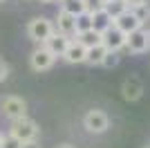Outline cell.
<instances>
[{
  "label": "cell",
  "mask_w": 150,
  "mask_h": 148,
  "mask_svg": "<svg viewBox=\"0 0 150 148\" xmlns=\"http://www.w3.org/2000/svg\"><path fill=\"white\" fill-rule=\"evenodd\" d=\"M23 148H40V144H38V139H34V142H27V144H23Z\"/></svg>",
  "instance_id": "cell-25"
},
{
  "label": "cell",
  "mask_w": 150,
  "mask_h": 148,
  "mask_svg": "<svg viewBox=\"0 0 150 148\" xmlns=\"http://www.w3.org/2000/svg\"><path fill=\"white\" fill-rule=\"evenodd\" d=\"M125 38H128V36L121 34V31L112 25V27L103 34V47H105L108 52H117V54H119V49L125 47Z\"/></svg>",
  "instance_id": "cell-9"
},
{
  "label": "cell",
  "mask_w": 150,
  "mask_h": 148,
  "mask_svg": "<svg viewBox=\"0 0 150 148\" xmlns=\"http://www.w3.org/2000/svg\"><path fill=\"white\" fill-rule=\"evenodd\" d=\"M2 135H5V132H0V144H2Z\"/></svg>",
  "instance_id": "cell-29"
},
{
  "label": "cell",
  "mask_w": 150,
  "mask_h": 148,
  "mask_svg": "<svg viewBox=\"0 0 150 148\" xmlns=\"http://www.w3.org/2000/svg\"><path fill=\"white\" fill-rule=\"evenodd\" d=\"M67 45H69V38H65L63 34L54 31V34H52V36H50V38H47V41L43 43V47L47 49V52H50L52 56H56V58H58V56H63V54H65Z\"/></svg>",
  "instance_id": "cell-10"
},
{
  "label": "cell",
  "mask_w": 150,
  "mask_h": 148,
  "mask_svg": "<svg viewBox=\"0 0 150 148\" xmlns=\"http://www.w3.org/2000/svg\"><path fill=\"white\" fill-rule=\"evenodd\" d=\"M83 128L92 132V135H103L108 128H110V119L103 110L94 108V110H88L83 115Z\"/></svg>",
  "instance_id": "cell-4"
},
{
  "label": "cell",
  "mask_w": 150,
  "mask_h": 148,
  "mask_svg": "<svg viewBox=\"0 0 150 148\" xmlns=\"http://www.w3.org/2000/svg\"><path fill=\"white\" fill-rule=\"evenodd\" d=\"M105 11L112 16V20L117 18V16H121L123 11H128V5L125 2H108L105 5Z\"/></svg>",
  "instance_id": "cell-19"
},
{
  "label": "cell",
  "mask_w": 150,
  "mask_h": 148,
  "mask_svg": "<svg viewBox=\"0 0 150 148\" xmlns=\"http://www.w3.org/2000/svg\"><path fill=\"white\" fill-rule=\"evenodd\" d=\"M85 56H88V49L83 47L79 41H69L63 58H65L67 63H72V65H79V63H85Z\"/></svg>",
  "instance_id": "cell-12"
},
{
  "label": "cell",
  "mask_w": 150,
  "mask_h": 148,
  "mask_svg": "<svg viewBox=\"0 0 150 148\" xmlns=\"http://www.w3.org/2000/svg\"><path fill=\"white\" fill-rule=\"evenodd\" d=\"M52 34H54V23H52L50 18H45V16H36V18H31L29 23H27V36H29L34 43L43 45Z\"/></svg>",
  "instance_id": "cell-3"
},
{
  "label": "cell",
  "mask_w": 150,
  "mask_h": 148,
  "mask_svg": "<svg viewBox=\"0 0 150 148\" xmlns=\"http://www.w3.org/2000/svg\"><path fill=\"white\" fill-rule=\"evenodd\" d=\"M103 65H105V68H117V65H119V54H117V52H108L105 58H103Z\"/></svg>",
  "instance_id": "cell-22"
},
{
  "label": "cell",
  "mask_w": 150,
  "mask_h": 148,
  "mask_svg": "<svg viewBox=\"0 0 150 148\" xmlns=\"http://www.w3.org/2000/svg\"><path fill=\"white\" fill-rule=\"evenodd\" d=\"M130 11L134 14V18L141 23V27H144V23L150 20V5H148V2H146V5H139V7H132Z\"/></svg>",
  "instance_id": "cell-17"
},
{
  "label": "cell",
  "mask_w": 150,
  "mask_h": 148,
  "mask_svg": "<svg viewBox=\"0 0 150 148\" xmlns=\"http://www.w3.org/2000/svg\"><path fill=\"white\" fill-rule=\"evenodd\" d=\"M105 54H108V49L103 47V45L90 47V49H88V56H85V63H90V65H103Z\"/></svg>",
  "instance_id": "cell-15"
},
{
  "label": "cell",
  "mask_w": 150,
  "mask_h": 148,
  "mask_svg": "<svg viewBox=\"0 0 150 148\" xmlns=\"http://www.w3.org/2000/svg\"><path fill=\"white\" fill-rule=\"evenodd\" d=\"M76 41L85 49H90V47H96V45H103V34H99V31H94V29H88V31H83V34H79Z\"/></svg>",
  "instance_id": "cell-14"
},
{
  "label": "cell",
  "mask_w": 150,
  "mask_h": 148,
  "mask_svg": "<svg viewBox=\"0 0 150 148\" xmlns=\"http://www.w3.org/2000/svg\"><path fill=\"white\" fill-rule=\"evenodd\" d=\"M92 16V29L99 31V34H105L110 27H112V16L105 11V9H99V11L90 14Z\"/></svg>",
  "instance_id": "cell-13"
},
{
  "label": "cell",
  "mask_w": 150,
  "mask_h": 148,
  "mask_svg": "<svg viewBox=\"0 0 150 148\" xmlns=\"http://www.w3.org/2000/svg\"><path fill=\"white\" fill-rule=\"evenodd\" d=\"M56 2H63V0H56Z\"/></svg>",
  "instance_id": "cell-32"
},
{
  "label": "cell",
  "mask_w": 150,
  "mask_h": 148,
  "mask_svg": "<svg viewBox=\"0 0 150 148\" xmlns=\"http://www.w3.org/2000/svg\"><path fill=\"white\" fill-rule=\"evenodd\" d=\"M144 148H150V144H148V146H144Z\"/></svg>",
  "instance_id": "cell-30"
},
{
  "label": "cell",
  "mask_w": 150,
  "mask_h": 148,
  "mask_svg": "<svg viewBox=\"0 0 150 148\" xmlns=\"http://www.w3.org/2000/svg\"><path fill=\"white\" fill-rule=\"evenodd\" d=\"M61 9L63 11H67L69 16H81V14H85V5H83V0H63L61 2Z\"/></svg>",
  "instance_id": "cell-16"
},
{
  "label": "cell",
  "mask_w": 150,
  "mask_h": 148,
  "mask_svg": "<svg viewBox=\"0 0 150 148\" xmlns=\"http://www.w3.org/2000/svg\"><path fill=\"white\" fill-rule=\"evenodd\" d=\"M125 5H128V9H132V7H139V5H146L148 0H123Z\"/></svg>",
  "instance_id": "cell-24"
},
{
  "label": "cell",
  "mask_w": 150,
  "mask_h": 148,
  "mask_svg": "<svg viewBox=\"0 0 150 148\" xmlns=\"http://www.w3.org/2000/svg\"><path fill=\"white\" fill-rule=\"evenodd\" d=\"M43 5H52V2H56V0H40Z\"/></svg>",
  "instance_id": "cell-27"
},
{
  "label": "cell",
  "mask_w": 150,
  "mask_h": 148,
  "mask_svg": "<svg viewBox=\"0 0 150 148\" xmlns=\"http://www.w3.org/2000/svg\"><path fill=\"white\" fill-rule=\"evenodd\" d=\"M0 112L9 121L23 119V117H27V101L23 97H16V94H7V97L0 99Z\"/></svg>",
  "instance_id": "cell-2"
},
{
  "label": "cell",
  "mask_w": 150,
  "mask_h": 148,
  "mask_svg": "<svg viewBox=\"0 0 150 148\" xmlns=\"http://www.w3.org/2000/svg\"><path fill=\"white\" fill-rule=\"evenodd\" d=\"M125 49H128L130 54H144V52H148V49H150V36H148V31L141 27V29L128 34V38H125Z\"/></svg>",
  "instance_id": "cell-5"
},
{
  "label": "cell",
  "mask_w": 150,
  "mask_h": 148,
  "mask_svg": "<svg viewBox=\"0 0 150 148\" xmlns=\"http://www.w3.org/2000/svg\"><path fill=\"white\" fill-rule=\"evenodd\" d=\"M56 148H74V146H72V144H58Z\"/></svg>",
  "instance_id": "cell-26"
},
{
  "label": "cell",
  "mask_w": 150,
  "mask_h": 148,
  "mask_svg": "<svg viewBox=\"0 0 150 148\" xmlns=\"http://www.w3.org/2000/svg\"><path fill=\"white\" fill-rule=\"evenodd\" d=\"M38 123L34 121V119L29 117H23V119H16V121H11V126H9V135H13L18 142L27 144V142H34V139H38Z\"/></svg>",
  "instance_id": "cell-1"
},
{
  "label": "cell",
  "mask_w": 150,
  "mask_h": 148,
  "mask_svg": "<svg viewBox=\"0 0 150 148\" xmlns=\"http://www.w3.org/2000/svg\"><path fill=\"white\" fill-rule=\"evenodd\" d=\"M148 36H150V29H148Z\"/></svg>",
  "instance_id": "cell-33"
},
{
  "label": "cell",
  "mask_w": 150,
  "mask_h": 148,
  "mask_svg": "<svg viewBox=\"0 0 150 148\" xmlns=\"http://www.w3.org/2000/svg\"><path fill=\"white\" fill-rule=\"evenodd\" d=\"M7 76H9V65H7L5 61H0V83L7 81Z\"/></svg>",
  "instance_id": "cell-23"
},
{
  "label": "cell",
  "mask_w": 150,
  "mask_h": 148,
  "mask_svg": "<svg viewBox=\"0 0 150 148\" xmlns=\"http://www.w3.org/2000/svg\"><path fill=\"white\" fill-rule=\"evenodd\" d=\"M0 148H23V142H18L13 135H2V144H0Z\"/></svg>",
  "instance_id": "cell-21"
},
{
  "label": "cell",
  "mask_w": 150,
  "mask_h": 148,
  "mask_svg": "<svg viewBox=\"0 0 150 148\" xmlns=\"http://www.w3.org/2000/svg\"><path fill=\"white\" fill-rule=\"evenodd\" d=\"M108 2H123V0H105V5H108Z\"/></svg>",
  "instance_id": "cell-28"
},
{
  "label": "cell",
  "mask_w": 150,
  "mask_h": 148,
  "mask_svg": "<svg viewBox=\"0 0 150 148\" xmlns=\"http://www.w3.org/2000/svg\"><path fill=\"white\" fill-rule=\"evenodd\" d=\"M85 5V14H94L99 9H105V0H83Z\"/></svg>",
  "instance_id": "cell-20"
},
{
  "label": "cell",
  "mask_w": 150,
  "mask_h": 148,
  "mask_svg": "<svg viewBox=\"0 0 150 148\" xmlns=\"http://www.w3.org/2000/svg\"><path fill=\"white\" fill-rule=\"evenodd\" d=\"M2 2H5V0H0V5H2Z\"/></svg>",
  "instance_id": "cell-31"
},
{
  "label": "cell",
  "mask_w": 150,
  "mask_h": 148,
  "mask_svg": "<svg viewBox=\"0 0 150 148\" xmlns=\"http://www.w3.org/2000/svg\"><path fill=\"white\" fill-rule=\"evenodd\" d=\"M112 25L117 27V29L121 31V34H132V31H137V29H141V23H139L137 18H134V14L128 9V11H123L121 16H117V18L112 20Z\"/></svg>",
  "instance_id": "cell-8"
},
{
  "label": "cell",
  "mask_w": 150,
  "mask_h": 148,
  "mask_svg": "<svg viewBox=\"0 0 150 148\" xmlns=\"http://www.w3.org/2000/svg\"><path fill=\"white\" fill-rule=\"evenodd\" d=\"M92 29V16L90 14H81L76 16V34H83V31Z\"/></svg>",
  "instance_id": "cell-18"
},
{
  "label": "cell",
  "mask_w": 150,
  "mask_h": 148,
  "mask_svg": "<svg viewBox=\"0 0 150 148\" xmlns=\"http://www.w3.org/2000/svg\"><path fill=\"white\" fill-rule=\"evenodd\" d=\"M141 94H144V83H141L137 76H130V79L123 81L121 97H123L125 101H137V99H141Z\"/></svg>",
  "instance_id": "cell-11"
},
{
  "label": "cell",
  "mask_w": 150,
  "mask_h": 148,
  "mask_svg": "<svg viewBox=\"0 0 150 148\" xmlns=\"http://www.w3.org/2000/svg\"><path fill=\"white\" fill-rule=\"evenodd\" d=\"M54 31L63 34V36L69 38V41H76V38H79V34H76V18H74V16H69L67 11H63V9H61V11L56 14Z\"/></svg>",
  "instance_id": "cell-6"
},
{
  "label": "cell",
  "mask_w": 150,
  "mask_h": 148,
  "mask_svg": "<svg viewBox=\"0 0 150 148\" xmlns=\"http://www.w3.org/2000/svg\"><path fill=\"white\" fill-rule=\"evenodd\" d=\"M54 63H56V56H52L43 45L36 47L34 52H31V56H29V65H31L34 72H47Z\"/></svg>",
  "instance_id": "cell-7"
}]
</instances>
